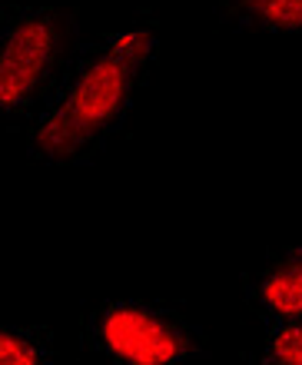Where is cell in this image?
<instances>
[{"mask_svg":"<svg viewBox=\"0 0 302 365\" xmlns=\"http://www.w3.org/2000/svg\"><path fill=\"white\" fill-rule=\"evenodd\" d=\"M0 365H37V349L20 336L0 332Z\"/></svg>","mask_w":302,"mask_h":365,"instance_id":"obj_7","label":"cell"},{"mask_svg":"<svg viewBox=\"0 0 302 365\" xmlns=\"http://www.w3.org/2000/svg\"><path fill=\"white\" fill-rule=\"evenodd\" d=\"M273 359L279 365H302V326H289L276 336Z\"/></svg>","mask_w":302,"mask_h":365,"instance_id":"obj_6","label":"cell"},{"mask_svg":"<svg viewBox=\"0 0 302 365\" xmlns=\"http://www.w3.org/2000/svg\"><path fill=\"white\" fill-rule=\"evenodd\" d=\"M249 7L273 27L296 30L302 27V0H249Z\"/></svg>","mask_w":302,"mask_h":365,"instance_id":"obj_5","label":"cell"},{"mask_svg":"<svg viewBox=\"0 0 302 365\" xmlns=\"http://www.w3.org/2000/svg\"><path fill=\"white\" fill-rule=\"evenodd\" d=\"M53 50V27L47 20H27L0 50V106H14L33 90Z\"/></svg>","mask_w":302,"mask_h":365,"instance_id":"obj_3","label":"cell"},{"mask_svg":"<svg viewBox=\"0 0 302 365\" xmlns=\"http://www.w3.org/2000/svg\"><path fill=\"white\" fill-rule=\"evenodd\" d=\"M103 342L130 365H170L183 352L173 329L140 309H113L103 319Z\"/></svg>","mask_w":302,"mask_h":365,"instance_id":"obj_2","label":"cell"},{"mask_svg":"<svg viewBox=\"0 0 302 365\" xmlns=\"http://www.w3.org/2000/svg\"><path fill=\"white\" fill-rule=\"evenodd\" d=\"M263 299L283 316H302V259L276 269L266 279Z\"/></svg>","mask_w":302,"mask_h":365,"instance_id":"obj_4","label":"cell"},{"mask_svg":"<svg viewBox=\"0 0 302 365\" xmlns=\"http://www.w3.org/2000/svg\"><path fill=\"white\" fill-rule=\"evenodd\" d=\"M153 50V34L133 30L113 43L93 67L77 80L73 93L63 100L57 113L50 116L37 133V146L53 160H67L87 143L93 133L117 116L123 100L133 90L143 60Z\"/></svg>","mask_w":302,"mask_h":365,"instance_id":"obj_1","label":"cell"}]
</instances>
